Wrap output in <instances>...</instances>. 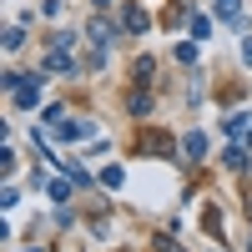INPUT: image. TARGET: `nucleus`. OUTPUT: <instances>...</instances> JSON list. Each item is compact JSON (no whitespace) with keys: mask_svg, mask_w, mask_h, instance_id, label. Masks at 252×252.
<instances>
[{"mask_svg":"<svg viewBox=\"0 0 252 252\" xmlns=\"http://www.w3.org/2000/svg\"><path fill=\"white\" fill-rule=\"evenodd\" d=\"M46 71H61V76H76L81 61H76V35H56V46L46 51Z\"/></svg>","mask_w":252,"mask_h":252,"instance_id":"nucleus-1","label":"nucleus"},{"mask_svg":"<svg viewBox=\"0 0 252 252\" xmlns=\"http://www.w3.org/2000/svg\"><path fill=\"white\" fill-rule=\"evenodd\" d=\"M86 35H91V46H96V56H91V71H101V66H106V46H111V20L106 15H96L91 20V26H86Z\"/></svg>","mask_w":252,"mask_h":252,"instance_id":"nucleus-2","label":"nucleus"},{"mask_svg":"<svg viewBox=\"0 0 252 252\" xmlns=\"http://www.w3.org/2000/svg\"><path fill=\"white\" fill-rule=\"evenodd\" d=\"M10 96H15V106H20V111H35V101L46 96V76H20V86H15Z\"/></svg>","mask_w":252,"mask_h":252,"instance_id":"nucleus-3","label":"nucleus"},{"mask_svg":"<svg viewBox=\"0 0 252 252\" xmlns=\"http://www.w3.org/2000/svg\"><path fill=\"white\" fill-rule=\"evenodd\" d=\"M51 131H56L61 141H86V136H96V126H91V121H81V116H66L61 126H51Z\"/></svg>","mask_w":252,"mask_h":252,"instance_id":"nucleus-4","label":"nucleus"},{"mask_svg":"<svg viewBox=\"0 0 252 252\" xmlns=\"http://www.w3.org/2000/svg\"><path fill=\"white\" fill-rule=\"evenodd\" d=\"M51 161H56V166H61V172H66V177L76 182V187H91V172H86V166H81L76 157H51Z\"/></svg>","mask_w":252,"mask_h":252,"instance_id":"nucleus-5","label":"nucleus"},{"mask_svg":"<svg viewBox=\"0 0 252 252\" xmlns=\"http://www.w3.org/2000/svg\"><path fill=\"white\" fill-rule=\"evenodd\" d=\"M222 161H227V166H232V172L242 177L247 166H252V146H237V141H232V146H227V152H222Z\"/></svg>","mask_w":252,"mask_h":252,"instance_id":"nucleus-6","label":"nucleus"},{"mask_svg":"<svg viewBox=\"0 0 252 252\" xmlns=\"http://www.w3.org/2000/svg\"><path fill=\"white\" fill-rule=\"evenodd\" d=\"M182 152L192 157V161H197V157H207V136H202V131H187V136H182Z\"/></svg>","mask_w":252,"mask_h":252,"instance_id":"nucleus-7","label":"nucleus"},{"mask_svg":"<svg viewBox=\"0 0 252 252\" xmlns=\"http://www.w3.org/2000/svg\"><path fill=\"white\" fill-rule=\"evenodd\" d=\"M222 131H227V136H242V131H247V111H232V116H222Z\"/></svg>","mask_w":252,"mask_h":252,"instance_id":"nucleus-8","label":"nucleus"},{"mask_svg":"<svg viewBox=\"0 0 252 252\" xmlns=\"http://www.w3.org/2000/svg\"><path fill=\"white\" fill-rule=\"evenodd\" d=\"M217 20H242V0H217Z\"/></svg>","mask_w":252,"mask_h":252,"instance_id":"nucleus-9","label":"nucleus"},{"mask_svg":"<svg viewBox=\"0 0 252 252\" xmlns=\"http://www.w3.org/2000/svg\"><path fill=\"white\" fill-rule=\"evenodd\" d=\"M121 20H126V31H146V15H141L136 5H126V15H121Z\"/></svg>","mask_w":252,"mask_h":252,"instance_id":"nucleus-10","label":"nucleus"},{"mask_svg":"<svg viewBox=\"0 0 252 252\" xmlns=\"http://www.w3.org/2000/svg\"><path fill=\"white\" fill-rule=\"evenodd\" d=\"M20 46H26V26H10L5 31V51H20Z\"/></svg>","mask_w":252,"mask_h":252,"instance_id":"nucleus-11","label":"nucleus"},{"mask_svg":"<svg viewBox=\"0 0 252 252\" xmlns=\"http://www.w3.org/2000/svg\"><path fill=\"white\" fill-rule=\"evenodd\" d=\"M121 182H126L121 166H106V172H101V187H111V192H121Z\"/></svg>","mask_w":252,"mask_h":252,"instance_id":"nucleus-12","label":"nucleus"},{"mask_svg":"<svg viewBox=\"0 0 252 252\" xmlns=\"http://www.w3.org/2000/svg\"><path fill=\"white\" fill-rule=\"evenodd\" d=\"M177 61H182V66H192V61H197V46H192V40H182V46H177Z\"/></svg>","mask_w":252,"mask_h":252,"instance_id":"nucleus-13","label":"nucleus"},{"mask_svg":"<svg viewBox=\"0 0 252 252\" xmlns=\"http://www.w3.org/2000/svg\"><path fill=\"white\" fill-rule=\"evenodd\" d=\"M46 192H51L56 202H66V197H71V182H46Z\"/></svg>","mask_w":252,"mask_h":252,"instance_id":"nucleus-14","label":"nucleus"},{"mask_svg":"<svg viewBox=\"0 0 252 252\" xmlns=\"http://www.w3.org/2000/svg\"><path fill=\"white\" fill-rule=\"evenodd\" d=\"M207 31H212V20H207V15H192V35H197V40H202V35H207Z\"/></svg>","mask_w":252,"mask_h":252,"instance_id":"nucleus-15","label":"nucleus"},{"mask_svg":"<svg viewBox=\"0 0 252 252\" xmlns=\"http://www.w3.org/2000/svg\"><path fill=\"white\" fill-rule=\"evenodd\" d=\"M15 202H20V192H15V187L5 182V192H0V207H5V212H10V207H15Z\"/></svg>","mask_w":252,"mask_h":252,"instance_id":"nucleus-16","label":"nucleus"},{"mask_svg":"<svg viewBox=\"0 0 252 252\" xmlns=\"http://www.w3.org/2000/svg\"><path fill=\"white\" fill-rule=\"evenodd\" d=\"M157 252H187V247H182L177 237H157Z\"/></svg>","mask_w":252,"mask_h":252,"instance_id":"nucleus-17","label":"nucleus"},{"mask_svg":"<svg viewBox=\"0 0 252 252\" xmlns=\"http://www.w3.org/2000/svg\"><path fill=\"white\" fill-rule=\"evenodd\" d=\"M242 61H247V66H252V40H242Z\"/></svg>","mask_w":252,"mask_h":252,"instance_id":"nucleus-18","label":"nucleus"},{"mask_svg":"<svg viewBox=\"0 0 252 252\" xmlns=\"http://www.w3.org/2000/svg\"><path fill=\"white\" fill-rule=\"evenodd\" d=\"M96 5H111V0H96Z\"/></svg>","mask_w":252,"mask_h":252,"instance_id":"nucleus-19","label":"nucleus"},{"mask_svg":"<svg viewBox=\"0 0 252 252\" xmlns=\"http://www.w3.org/2000/svg\"><path fill=\"white\" fill-rule=\"evenodd\" d=\"M247 146H252V131H247Z\"/></svg>","mask_w":252,"mask_h":252,"instance_id":"nucleus-20","label":"nucleus"},{"mask_svg":"<svg viewBox=\"0 0 252 252\" xmlns=\"http://www.w3.org/2000/svg\"><path fill=\"white\" fill-rule=\"evenodd\" d=\"M26 252H40V247H26Z\"/></svg>","mask_w":252,"mask_h":252,"instance_id":"nucleus-21","label":"nucleus"}]
</instances>
